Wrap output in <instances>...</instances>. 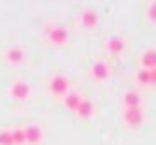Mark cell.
<instances>
[{"instance_id":"3","label":"cell","mask_w":156,"mask_h":145,"mask_svg":"<svg viewBox=\"0 0 156 145\" xmlns=\"http://www.w3.org/2000/svg\"><path fill=\"white\" fill-rule=\"evenodd\" d=\"M24 133H26V142H27V143L35 145L42 140V129H40L38 125H35V123L24 127Z\"/></svg>"},{"instance_id":"14","label":"cell","mask_w":156,"mask_h":145,"mask_svg":"<svg viewBox=\"0 0 156 145\" xmlns=\"http://www.w3.org/2000/svg\"><path fill=\"white\" fill-rule=\"evenodd\" d=\"M107 47H109V51H111V53H120V51L123 49V42H122L120 38H111Z\"/></svg>"},{"instance_id":"17","label":"cell","mask_w":156,"mask_h":145,"mask_svg":"<svg viewBox=\"0 0 156 145\" xmlns=\"http://www.w3.org/2000/svg\"><path fill=\"white\" fill-rule=\"evenodd\" d=\"M147 15H149V18H151L153 22H156V2H153V4L147 7Z\"/></svg>"},{"instance_id":"5","label":"cell","mask_w":156,"mask_h":145,"mask_svg":"<svg viewBox=\"0 0 156 145\" xmlns=\"http://www.w3.org/2000/svg\"><path fill=\"white\" fill-rule=\"evenodd\" d=\"M142 120H144V112H142V109L140 107L127 109V111H125V122H127V123H131V125H138V123H142Z\"/></svg>"},{"instance_id":"7","label":"cell","mask_w":156,"mask_h":145,"mask_svg":"<svg viewBox=\"0 0 156 145\" xmlns=\"http://www.w3.org/2000/svg\"><path fill=\"white\" fill-rule=\"evenodd\" d=\"M78 116H82V118H89V116H93V112H94V105H93V102L91 100H82L80 102V105L76 109Z\"/></svg>"},{"instance_id":"6","label":"cell","mask_w":156,"mask_h":145,"mask_svg":"<svg viewBox=\"0 0 156 145\" xmlns=\"http://www.w3.org/2000/svg\"><path fill=\"white\" fill-rule=\"evenodd\" d=\"M142 65L147 67V71H151V69L156 67V51L154 49H149V51H145L142 55Z\"/></svg>"},{"instance_id":"15","label":"cell","mask_w":156,"mask_h":145,"mask_svg":"<svg viewBox=\"0 0 156 145\" xmlns=\"http://www.w3.org/2000/svg\"><path fill=\"white\" fill-rule=\"evenodd\" d=\"M0 145H15L11 131H0Z\"/></svg>"},{"instance_id":"13","label":"cell","mask_w":156,"mask_h":145,"mask_svg":"<svg viewBox=\"0 0 156 145\" xmlns=\"http://www.w3.org/2000/svg\"><path fill=\"white\" fill-rule=\"evenodd\" d=\"M82 22L85 24V26H96V22H98V15L94 13V11H83L82 13Z\"/></svg>"},{"instance_id":"11","label":"cell","mask_w":156,"mask_h":145,"mask_svg":"<svg viewBox=\"0 0 156 145\" xmlns=\"http://www.w3.org/2000/svg\"><path fill=\"white\" fill-rule=\"evenodd\" d=\"M11 136H13V143L15 145L26 143V133H24V127H15V129L11 131Z\"/></svg>"},{"instance_id":"9","label":"cell","mask_w":156,"mask_h":145,"mask_svg":"<svg viewBox=\"0 0 156 145\" xmlns=\"http://www.w3.org/2000/svg\"><path fill=\"white\" fill-rule=\"evenodd\" d=\"M123 104H125L127 109L140 107V96H138L134 91H129V93H125V96H123Z\"/></svg>"},{"instance_id":"12","label":"cell","mask_w":156,"mask_h":145,"mask_svg":"<svg viewBox=\"0 0 156 145\" xmlns=\"http://www.w3.org/2000/svg\"><path fill=\"white\" fill-rule=\"evenodd\" d=\"M66 107L67 109H73V111H76L78 109V105H80V102H82V98L78 96L76 93H71V94H67L66 96Z\"/></svg>"},{"instance_id":"18","label":"cell","mask_w":156,"mask_h":145,"mask_svg":"<svg viewBox=\"0 0 156 145\" xmlns=\"http://www.w3.org/2000/svg\"><path fill=\"white\" fill-rule=\"evenodd\" d=\"M149 76H151V83H156V67L149 71Z\"/></svg>"},{"instance_id":"8","label":"cell","mask_w":156,"mask_h":145,"mask_svg":"<svg viewBox=\"0 0 156 145\" xmlns=\"http://www.w3.org/2000/svg\"><path fill=\"white\" fill-rule=\"evenodd\" d=\"M93 76H94L96 80H105V78L109 76V67H107L104 62H96V64L93 65Z\"/></svg>"},{"instance_id":"1","label":"cell","mask_w":156,"mask_h":145,"mask_svg":"<svg viewBox=\"0 0 156 145\" xmlns=\"http://www.w3.org/2000/svg\"><path fill=\"white\" fill-rule=\"evenodd\" d=\"M49 89H51L53 94H64V93H67V89H69V82H67L66 76L56 74V76L51 78V82H49Z\"/></svg>"},{"instance_id":"4","label":"cell","mask_w":156,"mask_h":145,"mask_svg":"<svg viewBox=\"0 0 156 145\" xmlns=\"http://www.w3.org/2000/svg\"><path fill=\"white\" fill-rule=\"evenodd\" d=\"M47 36L53 44H66L67 42V31L64 27H51L47 31Z\"/></svg>"},{"instance_id":"2","label":"cell","mask_w":156,"mask_h":145,"mask_svg":"<svg viewBox=\"0 0 156 145\" xmlns=\"http://www.w3.org/2000/svg\"><path fill=\"white\" fill-rule=\"evenodd\" d=\"M29 93H31V87H29L26 82H15V83L11 85V89H9V94H11L13 98H16V100L27 98Z\"/></svg>"},{"instance_id":"10","label":"cell","mask_w":156,"mask_h":145,"mask_svg":"<svg viewBox=\"0 0 156 145\" xmlns=\"http://www.w3.org/2000/svg\"><path fill=\"white\" fill-rule=\"evenodd\" d=\"M5 58H7L11 64H18V62L24 60V51L18 49V47H11V49L5 51Z\"/></svg>"},{"instance_id":"16","label":"cell","mask_w":156,"mask_h":145,"mask_svg":"<svg viewBox=\"0 0 156 145\" xmlns=\"http://www.w3.org/2000/svg\"><path fill=\"white\" fill-rule=\"evenodd\" d=\"M136 80L140 83H151V76H149V71L147 69H142V71L136 74Z\"/></svg>"}]
</instances>
